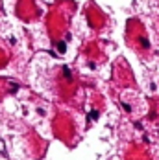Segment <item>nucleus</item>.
I'll return each mask as SVG.
<instances>
[{"label":"nucleus","mask_w":159,"mask_h":160,"mask_svg":"<svg viewBox=\"0 0 159 160\" xmlns=\"http://www.w3.org/2000/svg\"><path fill=\"white\" fill-rule=\"evenodd\" d=\"M56 46H57L59 53H65V52H67V43H65V41H59V43H57Z\"/></svg>","instance_id":"1"},{"label":"nucleus","mask_w":159,"mask_h":160,"mask_svg":"<svg viewBox=\"0 0 159 160\" xmlns=\"http://www.w3.org/2000/svg\"><path fill=\"white\" fill-rule=\"evenodd\" d=\"M141 44H143V48H150V41L146 37H141Z\"/></svg>","instance_id":"2"},{"label":"nucleus","mask_w":159,"mask_h":160,"mask_svg":"<svg viewBox=\"0 0 159 160\" xmlns=\"http://www.w3.org/2000/svg\"><path fill=\"white\" fill-rule=\"evenodd\" d=\"M63 75H65L67 79H70V77H72V74H70V70H69L67 66H63Z\"/></svg>","instance_id":"3"},{"label":"nucleus","mask_w":159,"mask_h":160,"mask_svg":"<svg viewBox=\"0 0 159 160\" xmlns=\"http://www.w3.org/2000/svg\"><path fill=\"white\" fill-rule=\"evenodd\" d=\"M98 116H100V112H98V110H93V112L89 114V118H91V120H98Z\"/></svg>","instance_id":"4"},{"label":"nucleus","mask_w":159,"mask_h":160,"mask_svg":"<svg viewBox=\"0 0 159 160\" xmlns=\"http://www.w3.org/2000/svg\"><path fill=\"white\" fill-rule=\"evenodd\" d=\"M122 107H124V110H128V112H130V110H131V107H130V105H128V103H122Z\"/></svg>","instance_id":"5"}]
</instances>
